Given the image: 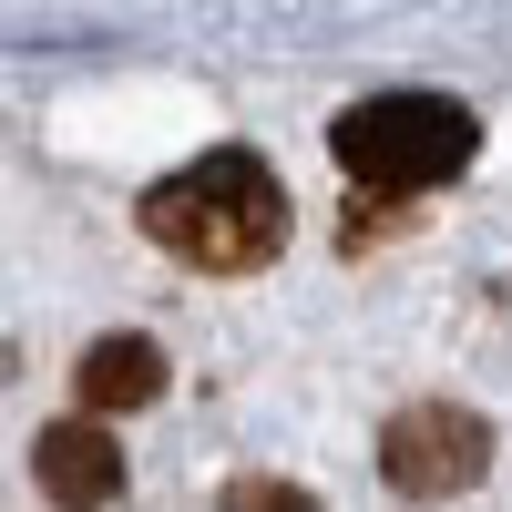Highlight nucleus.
<instances>
[{
  "label": "nucleus",
  "instance_id": "f257e3e1",
  "mask_svg": "<svg viewBox=\"0 0 512 512\" xmlns=\"http://www.w3.org/2000/svg\"><path fill=\"white\" fill-rule=\"evenodd\" d=\"M134 216L195 277H246V267H267V256L287 246V195H277V175L246 144H216V154L175 164L164 185H144Z\"/></svg>",
  "mask_w": 512,
  "mask_h": 512
},
{
  "label": "nucleus",
  "instance_id": "f03ea898",
  "mask_svg": "<svg viewBox=\"0 0 512 512\" xmlns=\"http://www.w3.org/2000/svg\"><path fill=\"white\" fill-rule=\"evenodd\" d=\"M328 154L349 164L359 195H431L482 154V123L451 93H369L328 123Z\"/></svg>",
  "mask_w": 512,
  "mask_h": 512
},
{
  "label": "nucleus",
  "instance_id": "7ed1b4c3",
  "mask_svg": "<svg viewBox=\"0 0 512 512\" xmlns=\"http://www.w3.org/2000/svg\"><path fill=\"white\" fill-rule=\"evenodd\" d=\"M492 472V420L461 410V400H410L379 420V482L410 492V502H451Z\"/></svg>",
  "mask_w": 512,
  "mask_h": 512
},
{
  "label": "nucleus",
  "instance_id": "20e7f679",
  "mask_svg": "<svg viewBox=\"0 0 512 512\" xmlns=\"http://www.w3.org/2000/svg\"><path fill=\"white\" fill-rule=\"evenodd\" d=\"M31 461H41V492L52 502H113L123 492V451L93 431V420H52Z\"/></svg>",
  "mask_w": 512,
  "mask_h": 512
},
{
  "label": "nucleus",
  "instance_id": "39448f33",
  "mask_svg": "<svg viewBox=\"0 0 512 512\" xmlns=\"http://www.w3.org/2000/svg\"><path fill=\"white\" fill-rule=\"evenodd\" d=\"M72 390L93 410H144L164 390V349H154V338H93L82 369H72Z\"/></svg>",
  "mask_w": 512,
  "mask_h": 512
}]
</instances>
